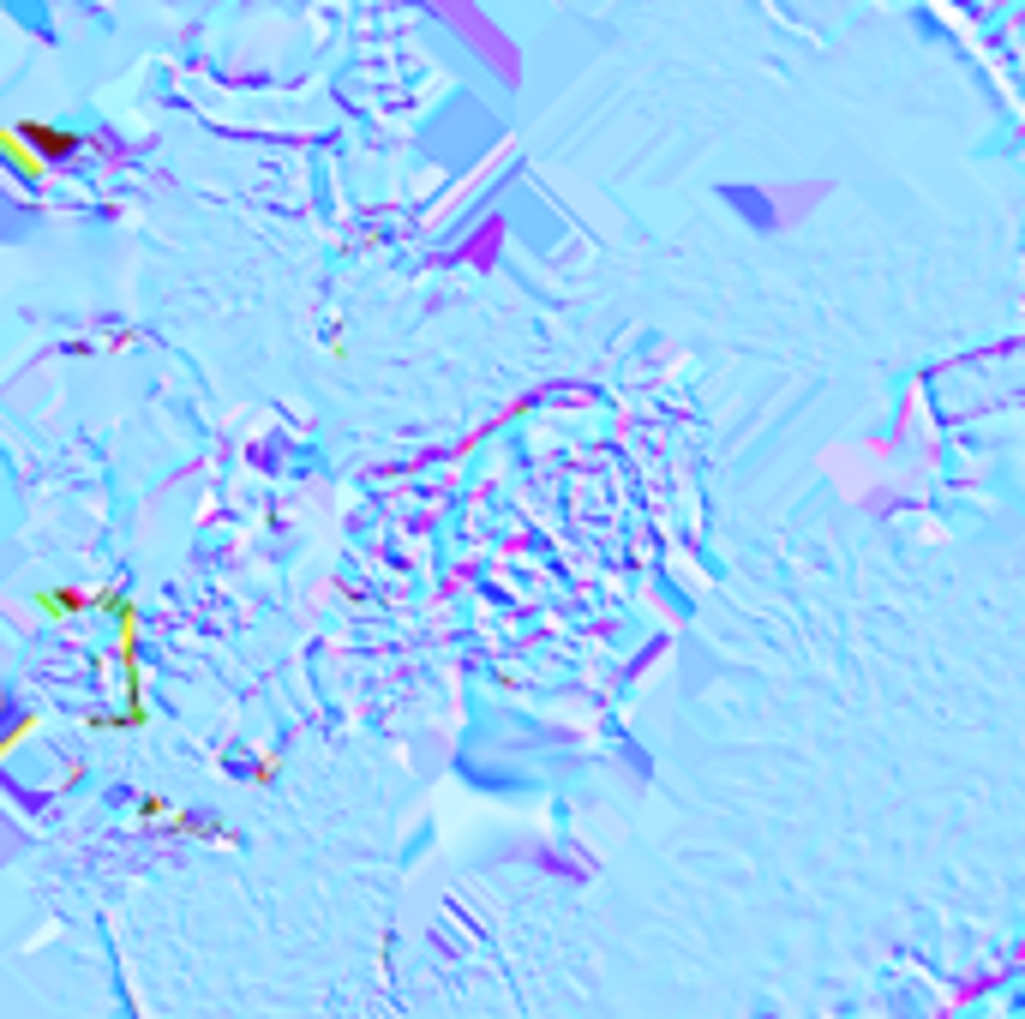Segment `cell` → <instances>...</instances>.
Returning a JSON list of instances; mask_svg holds the SVG:
<instances>
[{"label": "cell", "instance_id": "1", "mask_svg": "<svg viewBox=\"0 0 1025 1019\" xmlns=\"http://www.w3.org/2000/svg\"><path fill=\"white\" fill-rule=\"evenodd\" d=\"M18 132H30V138H36L42 162H54V156H66V150H78V144H84V132H66V126H42V120H18Z\"/></svg>", "mask_w": 1025, "mask_h": 1019}]
</instances>
